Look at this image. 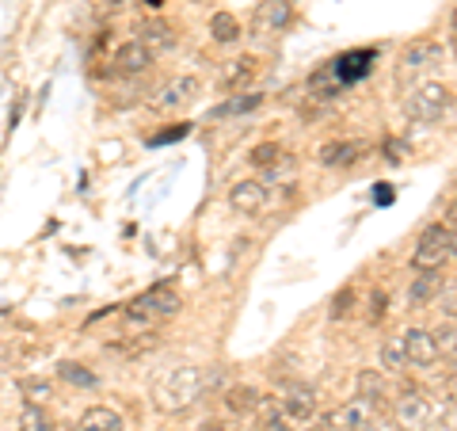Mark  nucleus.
Returning <instances> with one entry per match:
<instances>
[{
	"mask_svg": "<svg viewBox=\"0 0 457 431\" xmlns=\"http://www.w3.org/2000/svg\"><path fill=\"white\" fill-rule=\"evenodd\" d=\"M203 393H206V378L198 367H171L153 382V405L164 416L187 412Z\"/></svg>",
	"mask_w": 457,
	"mask_h": 431,
	"instance_id": "nucleus-1",
	"label": "nucleus"
},
{
	"mask_svg": "<svg viewBox=\"0 0 457 431\" xmlns=\"http://www.w3.org/2000/svg\"><path fill=\"white\" fill-rule=\"evenodd\" d=\"M183 309V301L176 291H168V286H153V291H145L141 298H134L130 306L122 309V325L126 333H153L156 325H164L168 317H176V313Z\"/></svg>",
	"mask_w": 457,
	"mask_h": 431,
	"instance_id": "nucleus-2",
	"label": "nucleus"
},
{
	"mask_svg": "<svg viewBox=\"0 0 457 431\" xmlns=\"http://www.w3.org/2000/svg\"><path fill=\"white\" fill-rule=\"evenodd\" d=\"M453 225H427L420 241H416V249H411V267L416 271H442L450 260H453Z\"/></svg>",
	"mask_w": 457,
	"mask_h": 431,
	"instance_id": "nucleus-3",
	"label": "nucleus"
},
{
	"mask_svg": "<svg viewBox=\"0 0 457 431\" xmlns=\"http://www.w3.org/2000/svg\"><path fill=\"white\" fill-rule=\"evenodd\" d=\"M450 107H453V92L450 84L438 80H423L404 96V111L411 123H438L442 114H450Z\"/></svg>",
	"mask_w": 457,
	"mask_h": 431,
	"instance_id": "nucleus-4",
	"label": "nucleus"
},
{
	"mask_svg": "<svg viewBox=\"0 0 457 431\" xmlns=\"http://www.w3.org/2000/svg\"><path fill=\"white\" fill-rule=\"evenodd\" d=\"M435 416H438V409L431 405V397H423L420 390H408L393 405V420H396V427H404V431H431Z\"/></svg>",
	"mask_w": 457,
	"mask_h": 431,
	"instance_id": "nucleus-5",
	"label": "nucleus"
},
{
	"mask_svg": "<svg viewBox=\"0 0 457 431\" xmlns=\"http://www.w3.org/2000/svg\"><path fill=\"white\" fill-rule=\"evenodd\" d=\"M278 401V416H282V424H309L312 416H317V405H320V397L312 385H302V382H294V385H286L282 397Z\"/></svg>",
	"mask_w": 457,
	"mask_h": 431,
	"instance_id": "nucleus-6",
	"label": "nucleus"
},
{
	"mask_svg": "<svg viewBox=\"0 0 457 431\" xmlns=\"http://www.w3.org/2000/svg\"><path fill=\"white\" fill-rule=\"evenodd\" d=\"M195 96H198V80H195V77H171V80H164L161 89H156L153 111H161V114L183 111V107L195 104Z\"/></svg>",
	"mask_w": 457,
	"mask_h": 431,
	"instance_id": "nucleus-7",
	"label": "nucleus"
},
{
	"mask_svg": "<svg viewBox=\"0 0 457 431\" xmlns=\"http://www.w3.org/2000/svg\"><path fill=\"white\" fill-rule=\"evenodd\" d=\"M248 161L263 172V176L275 183V180H282L286 172H294V153H286L278 141H263V146H255L252 153H248Z\"/></svg>",
	"mask_w": 457,
	"mask_h": 431,
	"instance_id": "nucleus-8",
	"label": "nucleus"
},
{
	"mask_svg": "<svg viewBox=\"0 0 457 431\" xmlns=\"http://www.w3.org/2000/svg\"><path fill=\"white\" fill-rule=\"evenodd\" d=\"M442 62H446V50H442L438 42H431V38H420V42H411V46L404 50V57H400V77L427 73V69H435Z\"/></svg>",
	"mask_w": 457,
	"mask_h": 431,
	"instance_id": "nucleus-9",
	"label": "nucleus"
},
{
	"mask_svg": "<svg viewBox=\"0 0 457 431\" xmlns=\"http://www.w3.org/2000/svg\"><path fill=\"white\" fill-rule=\"evenodd\" d=\"M404 359H408V367H420V370H427V367H435L438 359H442V351H438V343H435V336L427 333V328H408L404 336Z\"/></svg>",
	"mask_w": 457,
	"mask_h": 431,
	"instance_id": "nucleus-10",
	"label": "nucleus"
},
{
	"mask_svg": "<svg viewBox=\"0 0 457 431\" xmlns=\"http://www.w3.org/2000/svg\"><path fill=\"white\" fill-rule=\"evenodd\" d=\"M294 20V0H263L255 8V31L263 35H282Z\"/></svg>",
	"mask_w": 457,
	"mask_h": 431,
	"instance_id": "nucleus-11",
	"label": "nucleus"
},
{
	"mask_svg": "<svg viewBox=\"0 0 457 431\" xmlns=\"http://www.w3.org/2000/svg\"><path fill=\"white\" fill-rule=\"evenodd\" d=\"M228 207L237 214H260L267 207V183L263 180H240L233 191H228Z\"/></svg>",
	"mask_w": 457,
	"mask_h": 431,
	"instance_id": "nucleus-12",
	"label": "nucleus"
},
{
	"mask_svg": "<svg viewBox=\"0 0 457 431\" xmlns=\"http://www.w3.org/2000/svg\"><path fill=\"white\" fill-rule=\"evenodd\" d=\"M324 420H328V427H332V431H359L366 420H374V409H370L366 401L354 397V401H347V405L332 409Z\"/></svg>",
	"mask_w": 457,
	"mask_h": 431,
	"instance_id": "nucleus-13",
	"label": "nucleus"
},
{
	"mask_svg": "<svg viewBox=\"0 0 457 431\" xmlns=\"http://www.w3.org/2000/svg\"><path fill=\"white\" fill-rule=\"evenodd\" d=\"M137 42L156 57V54L176 46V31H171L168 23H161V20H145V23H137Z\"/></svg>",
	"mask_w": 457,
	"mask_h": 431,
	"instance_id": "nucleus-14",
	"label": "nucleus"
},
{
	"mask_svg": "<svg viewBox=\"0 0 457 431\" xmlns=\"http://www.w3.org/2000/svg\"><path fill=\"white\" fill-rule=\"evenodd\" d=\"M359 156H362L359 141H328V146L317 149V165H324V168H351Z\"/></svg>",
	"mask_w": 457,
	"mask_h": 431,
	"instance_id": "nucleus-15",
	"label": "nucleus"
},
{
	"mask_svg": "<svg viewBox=\"0 0 457 431\" xmlns=\"http://www.w3.org/2000/svg\"><path fill=\"white\" fill-rule=\"evenodd\" d=\"M153 65V54L141 46V42H126V46H119V54H114V69L126 77H137V73H145V69Z\"/></svg>",
	"mask_w": 457,
	"mask_h": 431,
	"instance_id": "nucleus-16",
	"label": "nucleus"
},
{
	"mask_svg": "<svg viewBox=\"0 0 457 431\" xmlns=\"http://www.w3.org/2000/svg\"><path fill=\"white\" fill-rule=\"evenodd\" d=\"M354 390H359V401H366L370 409H385V401H389V385H385L381 370H359Z\"/></svg>",
	"mask_w": 457,
	"mask_h": 431,
	"instance_id": "nucleus-17",
	"label": "nucleus"
},
{
	"mask_svg": "<svg viewBox=\"0 0 457 431\" xmlns=\"http://www.w3.org/2000/svg\"><path fill=\"white\" fill-rule=\"evenodd\" d=\"M438 291H442V275H438V271H420V275L411 279V286H408V306L411 309L431 306V298Z\"/></svg>",
	"mask_w": 457,
	"mask_h": 431,
	"instance_id": "nucleus-18",
	"label": "nucleus"
},
{
	"mask_svg": "<svg viewBox=\"0 0 457 431\" xmlns=\"http://www.w3.org/2000/svg\"><path fill=\"white\" fill-rule=\"evenodd\" d=\"M77 431H126V424H122V416L114 412V409L92 405V409H84Z\"/></svg>",
	"mask_w": 457,
	"mask_h": 431,
	"instance_id": "nucleus-19",
	"label": "nucleus"
},
{
	"mask_svg": "<svg viewBox=\"0 0 457 431\" xmlns=\"http://www.w3.org/2000/svg\"><path fill=\"white\" fill-rule=\"evenodd\" d=\"M255 405H260V390H252V385H233L225 393V409L233 416H252Z\"/></svg>",
	"mask_w": 457,
	"mask_h": 431,
	"instance_id": "nucleus-20",
	"label": "nucleus"
},
{
	"mask_svg": "<svg viewBox=\"0 0 457 431\" xmlns=\"http://www.w3.org/2000/svg\"><path fill=\"white\" fill-rule=\"evenodd\" d=\"M210 35L218 46H237L240 42V23L237 16H228V12H218V16H210Z\"/></svg>",
	"mask_w": 457,
	"mask_h": 431,
	"instance_id": "nucleus-21",
	"label": "nucleus"
},
{
	"mask_svg": "<svg viewBox=\"0 0 457 431\" xmlns=\"http://www.w3.org/2000/svg\"><path fill=\"white\" fill-rule=\"evenodd\" d=\"M378 363H381V370H393V375H400V370L408 367V359H404V340H400V336L385 340L381 351H378Z\"/></svg>",
	"mask_w": 457,
	"mask_h": 431,
	"instance_id": "nucleus-22",
	"label": "nucleus"
},
{
	"mask_svg": "<svg viewBox=\"0 0 457 431\" xmlns=\"http://www.w3.org/2000/svg\"><path fill=\"white\" fill-rule=\"evenodd\" d=\"M16 390L27 397V405H46V401L54 397V382H46V378H20Z\"/></svg>",
	"mask_w": 457,
	"mask_h": 431,
	"instance_id": "nucleus-23",
	"label": "nucleus"
},
{
	"mask_svg": "<svg viewBox=\"0 0 457 431\" xmlns=\"http://www.w3.org/2000/svg\"><path fill=\"white\" fill-rule=\"evenodd\" d=\"M370 57H374V54H370V50H359V54H343L339 57V62L332 65V73H339V77H362L366 73V69H370Z\"/></svg>",
	"mask_w": 457,
	"mask_h": 431,
	"instance_id": "nucleus-24",
	"label": "nucleus"
},
{
	"mask_svg": "<svg viewBox=\"0 0 457 431\" xmlns=\"http://www.w3.org/2000/svg\"><path fill=\"white\" fill-rule=\"evenodd\" d=\"M57 375H62V382H69V385H80V390H96L99 385V378L92 375V370H84L80 363H62Z\"/></svg>",
	"mask_w": 457,
	"mask_h": 431,
	"instance_id": "nucleus-25",
	"label": "nucleus"
},
{
	"mask_svg": "<svg viewBox=\"0 0 457 431\" xmlns=\"http://www.w3.org/2000/svg\"><path fill=\"white\" fill-rule=\"evenodd\" d=\"M20 431H54L46 409L42 405H23L20 409Z\"/></svg>",
	"mask_w": 457,
	"mask_h": 431,
	"instance_id": "nucleus-26",
	"label": "nucleus"
},
{
	"mask_svg": "<svg viewBox=\"0 0 457 431\" xmlns=\"http://www.w3.org/2000/svg\"><path fill=\"white\" fill-rule=\"evenodd\" d=\"M263 104V92H252V96H240V99H228V104H221L218 111H213V119H221V114H245L252 107Z\"/></svg>",
	"mask_w": 457,
	"mask_h": 431,
	"instance_id": "nucleus-27",
	"label": "nucleus"
},
{
	"mask_svg": "<svg viewBox=\"0 0 457 431\" xmlns=\"http://www.w3.org/2000/svg\"><path fill=\"white\" fill-rule=\"evenodd\" d=\"M351 309H354V291L347 286V291H339V294L332 298V309H328V317H332V321H343Z\"/></svg>",
	"mask_w": 457,
	"mask_h": 431,
	"instance_id": "nucleus-28",
	"label": "nucleus"
},
{
	"mask_svg": "<svg viewBox=\"0 0 457 431\" xmlns=\"http://www.w3.org/2000/svg\"><path fill=\"white\" fill-rule=\"evenodd\" d=\"M431 336H435V343H438V351H446V355H453V343H457V340H453V336H457V333H453V321H446V325H438V328H435V333H431Z\"/></svg>",
	"mask_w": 457,
	"mask_h": 431,
	"instance_id": "nucleus-29",
	"label": "nucleus"
},
{
	"mask_svg": "<svg viewBox=\"0 0 457 431\" xmlns=\"http://www.w3.org/2000/svg\"><path fill=\"white\" fill-rule=\"evenodd\" d=\"M385 313H389V294H385V291H374V298H370V321L378 325Z\"/></svg>",
	"mask_w": 457,
	"mask_h": 431,
	"instance_id": "nucleus-30",
	"label": "nucleus"
},
{
	"mask_svg": "<svg viewBox=\"0 0 457 431\" xmlns=\"http://www.w3.org/2000/svg\"><path fill=\"white\" fill-rule=\"evenodd\" d=\"M183 134H187V126H176V131H164V134L149 138V146H164V141H179Z\"/></svg>",
	"mask_w": 457,
	"mask_h": 431,
	"instance_id": "nucleus-31",
	"label": "nucleus"
},
{
	"mask_svg": "<svg viewBox=\"0 0 457 431\" xmlns=\"http://www.w3.org/2000/svg\"><path fill=\"white\" fill-rule=\"evenodd\" d=\"M359 431H396V427H393L389 420H366Z\"/></svg>",
	"mask_w": 457,
	"mask_h": 431,
	"instance_id": "nucleus-32",
	"label": "nucleus"
},
{
	"mask_svg": "<svg viewBox=\"0 0 457 431\" xmlns=\"http://www.w3.org/2000/svg\"><path fill=\"white\" fill-rule=\"evenodd\" d=\"M442 309H446V321H453V286H446V298H442Z\"/></svg>",
	"mask_w": 457,
	"mask_h": 431,
	"instance_id": "nucleus-33",
	"label": "nucleus"
},
{
	"mask_svg": "<svg viewBox=\"0 0 457 431\" xmlns=\"http://www.w3.org/2000/svg\"><path fill=\"white\" fill-rule=\"evenodd\" d=\"M198 431H237V427H233V424H221V420H206Z\"/></svg>",
	"mask_w": 457,
	"mask_h": 431,
	"instance_id": "nucleus-34",
	"label": "nucleus"
},
{
	"mask_svg": "<svg viewBox=\"0 0 457 431\" xmlns=\"http://www.w3.org/2000/svg\"><path fill=\"white\" fill-rule=\"evenodd\" d=\"M263 431H294V427H290V424H282V420H278V424H267Z\"/></svg>",
	"mask_w": 457,
	"mask_h": 431,
	"instance_id": "nucleus-35",
	"label": "nucleus"
},
{
	"mask_svg": "<svg viewBox=\"0 0 457 431\" xmlns=\"http://www.w3.org/2000/svg\"><path fill=\"white\" fill-rule=\"evenodd\" d=\"M312 424V420H309ZM312 431H332V427H328V420H320V424H312Z\"/></svg>",
	"mask_w": 457,
	"mask_h": 431,
	"instance_id": "nucleus-36",
	"label": "nucleus"
}]
</instances>
